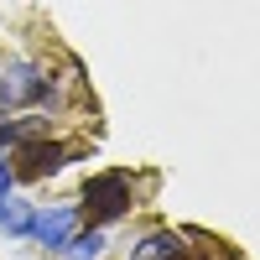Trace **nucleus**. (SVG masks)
Returning a JSON list of instances; mask_svg holds the SVG:
<instances>
[{"instance_id": "nucleus-4", "label": "nucleus", "mask_w": 260, "mask_h": 260, "mask_svg": "<svg viewBox=\"0 0 260 260\" xmlns=\"http://www.w3.org/2000/svg\"><path fill=\"white\" fill-rule=\"evenodd\" d=\"M187 250V234L182 229H151L130 245V260H177Z\"/></svg>"}, {"instance_id": "nucleus-3", "label": "nucleus", "mask_w": 260, "mask_h": 260, "mask_svg": "<svg viewBox=\"0 0 260 260\" xmlns=\"http://www.w3.org/2000/svg\"><path fill=\"white\" fill-rule=\"evenodd\" d=\"M83 229V208L78 203H52V208H37V224H31V245H42L47 255H68V240Z\"/></svg>"}, {"instance_id": "nucleus-1", "label": "nucleus", "mask_w": 260, "mask_h": 260, "mask_svg": "<svg viewBox=\"0 0 260 260\" xmlns=\"http://www.w3.org/2000/svg\"><path fill=\"white\" fill-rule=\"evenodd\" d=\"M78 208L94 229H110V224L130 219V208H136V177H130V167H104L94 177H83Z\"/></svg>"}, {"instance_id": "nucleus-5", "label": "nucleus", "mask_w": 260, "mask_h": 260, "mask_svg": "<svg viewBox=\"0 0 260 260\" xmlns=\"http://www.w3.org/2000/svg\"><path fill=\"white\" fill-rule=\"evenodd\" d=\"M37 136H47V115L42 110H26V115H16V120H0V151H11L16 146H26V141H37Z\"/></svg>"}, {"instance_id": "nucleus-9", "label": "nucleus", "mask_w": 260, "mask_h": 260, "mask_svg": "<svg viewBox=\"0 0 260 260\" xmlns=\"http://www.w3.org/2000/svg\"><path fill=\"white\" fill-rule=\"evenodd\" d=\"M177 260H213V255H208V250H198V245H187V250H182Z\"/></svg>"}, {"instance_id": "nucleus-8", "label": "nucleus", "mask_w": 260, "mask_h": 260, "mask_svg": "<svg viewBox=\"0 0 260 260\" xmlns=\"http://www.w3.org/2000/svg\"><path fill=\"white\" fill-rule=\"evenodd\" d=\"M6 192H16V172H11V161H0V198Z\"/></svg>"}, {"instance_id": "nucleus-7", "label": "nucleus", "mask_w": 260, "mask_h": 260, "mask_svg": "<svg viewBox=\"0 0 260 260\" xmlns=\"http://www.w3.org/2000/svg\"><path fill=\"white\" fill-rule=\"evenodd\" d=\"M104 250H110V229H94V224L68 240V260H99Z\"/></svg>"}, {"instance_id": "nucleus-6", "label": "nucleus", "mask_w": 260, "mask_h": 260, "mask_svg": "<svg viewBox=\"0 0 260 260\" xmlns=\"http://www.w3.org/2000/svg\"><path fill=\"white\" fill-rule=\"evenodd\" d=\"M31 224H37V208L21 203L16 192H6V198H0V229H6L11 240H31Z\"/></svg>"}, {"instance_id": "nucleus-2", "label": "nucleus", "mask_w": 260, "mask_h": 260, "mask_svg": "<svg viewBox=\"0 0 260 260\" xmlns=\"http://www.w3.org/2000/svg\"><path fill=\"white\" fill-rule=\"evenodd\" d=\"M78 156H83V146H68L57 136H37V141L11 151V172H16V182H47V177H57V172L68 161H78Z\"/></svg>"}]
</instances>
